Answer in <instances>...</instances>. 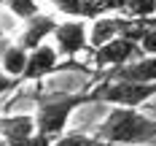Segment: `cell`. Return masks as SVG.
I'll return each instance as SVG.
<instances>
[{
	"label": "cell",
	"instance_id": "cell-1",
	"mask_svg": "<svg viewBox=\"0 0 156 146\" xmlns=\"http://www.w3.org/2000/svg\"><path fill=\"white\" fill-rule=\"evenodd\" d=\"M89 103H102V84L81 92H38L35 95V127L41 135L59 138L65 135L67 119L76 108L89 106Z\"/></svg>",
	"mask_w": 156,
	"mask_h": 146
},
{
	"label": "cell",
	"instance_id": "cell-2",
	"mask_svg": "<svg viewBox=\"0 0 156 146\" xmlns=\"http://www.w3.org/2000/svg\"><path fill=\"white\" fill-rule=\"evenodd\" d=\"M94 138L108 146H148L156 144V119L140 114V108H110Z\"/></svg>",
	"mask_w": 156,
	"mask_h": 146
},
{
	"label": "cell",
	"instance_id": "cell-3",
	"mask_svg": "<svg viewBox=\"0 0 156 146\" xmlns=\"http://www.w3.org/2000/svg\"><path fill=\"white\" fill-rule=\"evenodd\" d=\"M156 95V84H129V81H102V103L110 108H140Z\"/></svg>",
	"mask_w": 156,
	"mask_h": 146
},
{
	"label": "cell",
	"instance_id": "cell-4",
	"mask_svg": "<svg viewBox=\"0 0 156 146\" xmlns=\"http://www.w3.org/2000/svg\"><path fill=\"white\" fill-rule=\"evenodd\" d=\"M145 57L140 51V43H135V41H129V38H113L110 43L105 46L94 49L92 51V62L97 68H108V70H119V68H124V65L135 62V60H140Z\"/></svg>",
	"mask_w": 156,
	"mask_h": 146
},
{
	"label": "cell",
	"instance_id": "cell-5",
	"mask_svg": "<svg viewBox=\"0 0 156 146\" xmlns=\"http://www.w3.org/2000/svg\"><path fill=\"white\" fill-rule=\"evenodd\" d=\"M54 43L59 57H78L83 49H89V22L83 19H65L54 32Z\"/></svg>",
	"mask_w": 156,
	"mask_h": 146
},
{
	"label": "cell",
	"instance_id": "cell-6",
	"mask_svg": "<svg viewBox=\"0 0 156 146\" xmlns=\"http://www.w3.org/2000/svg\"><path fill=\"white\" fill-rule=\"evenodd\" d=\"M59 27V22L54 19L51 14H41L30 19V22H24V27L19 32V38H16V43L22 49H27V51H35L38 46H43L46 43V38H54V32Z\"/></svg>",
	"mask_w": 156,
	"mask_h": 146
},
{
	"label": "cell",
	"instance_id": "cell-7",
	"mask_svg": "<svg viewBox=\"0 0 156 146\" xmlns=\"http://www.w3.org/2000/svg\"><path fill=\"white\" fill-rule=\"evenodd\" d=\"M59 68V51L51 43H43L35 51H30V60H27V68H24V76H22V84L24 81H32V84H41V81L51 76L54 70Z\"/></svg>",
	"mask_w": 156,
	"mask_h": 146
},
{
	"label": "cell",
	"instance_id": "cell-8",
	"mask_svg": "<svg viewBox=\"0 0 156 146\" xmlns=\"http://www.w3.org/2000/svg\"><path fill=\"white\" fill-rule=\"evenodd\" d=\"M132 24H135V19H129V16H100V19H94L89 24V49L94 51V49L110 43L113 38H121Z\"/></svg>",
	"mask_w": 156,
	"mask_h": 146
},
{
	"label": "cell",
	"instance_id": "cell-9",
	"mask_svg": "<svg viewBox=\"0 0 156 146\" xmlns=\"http://www.w3.org/2000/svg\"><path fill=\"white\" fill-rule=\"evenodd\" d=\"M38 133L35 127V116L32 114H11V116H0V138L8 146H16L27 141Z\"/></svg>",
	"mask_w": 156,
	"mask_h": 146
},
{
	"label": "cell",
	"instance_id": "cell-10",
	"mask_svg": "<svg viewBox=\"0 0 156 146\" xmlns=\"http://www.w3.org/2000/svg\"><path fill=\"white\" fill-rule=\"evenodd\" d=\"M108 81H129V84H156V57H140L119 70H110Z\"/></svg>",
	"mask_w": 156,
	"mask_h": 146
},
{
	"label": "cell",
	"instance_id": "cell-11",
	"mask_svg": "<svg viewBox=\"0 0 156 146\" xmlns=\"http://www.w3.org/2000/svg\"><path fill=\"white\" fill-rule=\"evenodd\" d=\"M57 11H62L67 19H83V22H94L100 16H108L100 0H48Z\"/></svg>",
	"mask_w": 156,
	"mask_h": 146
},
{
	"label": "cell",
	"instance_id": "cell-12",
	"mask_svg": "<svg viewBox=\"0 0 156 146\" xmlns=\"http://www.w3.org/2000/svg\"><path fill=\"white\" fill-rule=\"evenodd\" d=\"M27 60H30V51L22 49L16 41H3V60H0V70L11 79H19L24 76V68H27Z\"/></svg>",
	"mask_w": 156,
	"mask_h": 146
},
{
	"label": "cell",
	"instance_id": "cell-13",
	"mask_svg": "<svg viewBox=\"0 0 156 146\" xmlns=\"http://www.w3.org/2000/svg\"><path fill=\"white\" fill-rule=\"evenodd\" d=\"M3 6L8 8L11 16L22 19V22H30V19H35V16L41 14L38 0H3Z\"/></svg>",
	"mask_w": 156,
	"mask_h": 146
},
{
	"label": "cell",
	"instance_id": "cell-14",
	"mask_svg": "<svg viewBox=\"0 0 156 146\" xmlns=\"http://www.w3.org/2000/svg\"><path fill=\"white\" fill-rule=\"evenodd\" d=\"M124 16L129 19H156V0H129Z\"/></svg>",
	"mask_w": 156,
	"mask_h": 146
},
{
	"label": "cell",
	"instance_id": "cell-15",
	"mask_svg": "<svg viewBox=\"0 0 156 146\" xmlns=\"http://www.w3.org/2000/svg\"><path fill=\"white\" fill-rule=\"evenodd\" d=\"M51 146H100V141L94 135H83V133H65Z\"/></svg>",
	"mask_w": 156,
	"mask_h": 146
},
{
	"label": "cell",
	"instance_id": "cell-16",
	"mask_svg": "<svg viewBox=\"0 0 156 146\" xmlns=\"http://www.w3.org/2000/svg\"><path fill=\"white\" fill-rule=\"evenodd\" d=\"M140 51L145 57H156V27H151L145 32V38L140 41Z\"/></svg>",
	"mask_w": 156,
	"mask_h": 146
},
{
	"label": "cell",
	"instance_id": "cell-17",
	"mask_svg": "<svg viewBox=\"0 0 156 146\" xmlns=\"http://www.w3.org/2000/svg\"><path fill=\"white\" fill-rule=\"evenodd\" d=\"M22 81L19 79H11V76H5L3 70H0V95H5V92H11V89H16Z\"/></svg>",
	"mask_w": 156,
	"mask_h": 146
},
{
	"label": "cell",
	"instance_id": "cell-18",
	"mask_svg": "<svg viewBox=\"0 0 156 146\" xmlns=\"http://www.w3.org/2000/svg\"><path fill=\"white\" fill-rule=\"evenodd\" d=\"M0 60H3V41H0Z\"/></svg>",
	"mask_w": 156,
	"mask_h": 146
},
{
	"label": "cell",
	"instance_id": "cell-19",
	"mask_svg": "<svg viewBox=\"0 0 156 146\" xmlns=\"http://www.w3.org/2000/svg\"><path fill=\"white\" fill-rule=\"evenodd\" d=\"M0 146H8V144H5V141H3V138H0Z\"/></svg>",
	"mask_w": 156,
	"mask_h": 146
},
{
	"label": "cell",
	"instance_id": "cell-20",
	"mask_svg": "<svg viewBox=\"0 0 156 146\" xmlns=\"http://www.w3.org/2000/svg\"><path fill=\"white\" fill-rule=\"evenodd\" d=\"M100 146H108V144H102V141H100Z\"/></svg>",
	"mask_w": 156,
	"mask_h": 146
},
{
	"label": "cell",
	"instance_id": "cell-21",
	"mask_svg": "<svg viewBox=\"0 0 156 146\" xmlns=\"http://www.w3.org/2000/svg\"><path fill=\"white\" fill-rule=\"evenodd\" d=\"M0 6H3V0H0Z\"/></svg>",
	"mask_w": 156,
	"mask_h": 146
}]
</instances>
